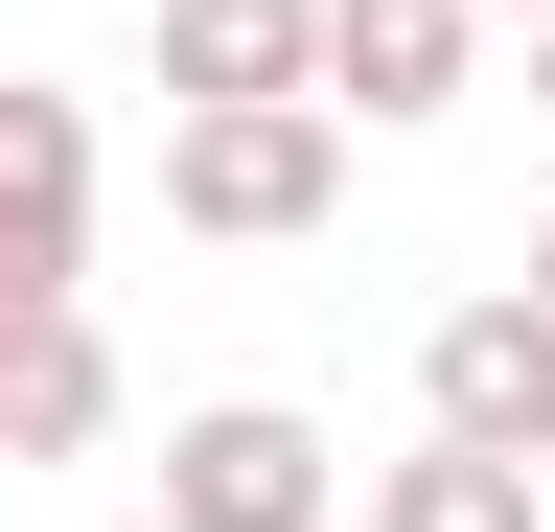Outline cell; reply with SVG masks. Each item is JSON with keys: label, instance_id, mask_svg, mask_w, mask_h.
Masks as SVG:
<instances>
[{"label": "cell", "instance_id": "7a4b0ae2", "mask_svg": "<svg viewBox=\"0 0 555 532\" xmlns=\"http://www.w3.org/2000/svg\"><path fill=\"white\" fill-rule=\"evenodd\" d=\"M163 532H347V440L301 393H208L163 417Z\"/></svg>", "mask_w": 555, "mask_h": 532}, {"label": "cell", "instance_id": "ba28073f", "mask_svg": "<svg viewBox=\"0 0 555 532\" xmlns=\"http://www.w3.org/2000/svg\"><path fill=\"white\" fill-rule=\"evenodd\" d=\"M347 532H532V463H463V440H416L347 486Z\"/></svg>", "mask_w": 555, "mask_h": 532}, {"label": "cell", "instance_id": "9c48e42d", "mask_svg": "<svg viewBox=\"0 0 555 532\" xmlns=\"http://www.w3.org/2000/svg\"><path fill=\"white\" fill-rule=\"evenodd\" d=\"M532 116H555V0H532Z\"/></svg>", "mask_w": 555, "mask_h": 532}, {"label": "cell", "instance_id": "3957f363", "mask_svg": "<svg viewBox=\"0 0 555 532\" xmlns=\"http://www.w3.org/2000/svg\"><path fill=\"white\" fill-rule=\"evenodd\" d=\"M24 301H93V93L0 70V324Z\"/></svg>", "mask_w": 555, "mask_h": 532}, {"label": "cell", "instance_id": "7c38bea8", "mask_svg": "<svg viewBox=\"0 0 555 532\" xmlns=\"http://www.w3.org/2000/svg\"><path fill=\"white\" fill-rule=\"evenodd\" d=\"M139 532H163V509H139Z\"/></svg>", "mask_w": 555, "mask_h": 532}, {"label": "cell", "instance_id": "277c9868", "mask_svg": "<svg viewBox=\"0 0 555 532\" xmlns=\"http://www.w3.org/2000/svg\"><path fill=\"white\" fill-rule=\"evenodd\" d=\"M416 440H463V463H555V301H440V348H416Z\"/></svg>", "mask_w": 555, "mask_h": 532}, {"label": "cell", "instance_id": "4fadbf2b", "mask_svg": "<svg viewBox=\"0 0 555 532\" xmlns=\"http://www.w3.org/2000/svg\"><path fill=\"white\" fill-rule=\"evenodd\" d=\"M532 532H555V509H532Z\"/></svg>", "mask_w": 555, "mask_h": 532}, {"label": "cell", "instance_id": "5b68a950", "mask_svg": "<svg viewBox=\"0 0 555 532\" xmlns=\"http://www.w3.org/2000/svg\"><path fill=\"white\" fill-rule=\"evenodd\" d=\"M463 70H486V0H324V116L347 140H416V116H463Z\"/></svg>", "mask_w": 555, "mask_h": 532}, {"label": "cell", "instance_id": "8992f818", "mask_svg": "<svg viewBox=\"0 0 555 532\" xmlns=\"http://www.w3.org/2000/svg\"><path fill=\"white\" fill-rule=\"evenodd\" d=\"M116 440V348H93V301H24L0 324V463H93Z\"/></svg>", "mask_w": 555, "mask_h": 532}, {"label": "cell", "instance_id": "6da1fadb", "mask_svg": "<svg viewBox=\"0 0 555 532\" xmlns=\"http://www.w3.org/2000/svg\"><path fill=\"white\" fill-rule=\"evenodd\" d=\"M324 209H347V116L324 93H208V116H163V232L278 255V232H324Z\"/></svg>", "mask_w": 555, "mask_h": 532}, {"label": "cell", "instance_id": "30bf717a", "mask_svg": "<svg viewBox=\"0 0 555 532\" xmlns=\"http://www.w3.org/2000/svg\"><path fill=\"white\" fill-rule=\"evenodd\" d=\"M509 301H555V209H532V278H509Z\"/></svg>", "mask_w": 555, "mask_h": 532}, {"label": "cell", "instance_id": "8fae6325", "mask_svg": "<svg viewBox=\"0 0 555 532\" xmlns=\"http://www.w3.org/2000/svg\"><path fill=\"white\" fill-rule=\"evenodd\" d=\"M486 24H532V0H486Z\"/></svg>", "mask_w": 555, "mask_h": 532}, {"label": "cell", "instance_id": "52a82bcc", "mask_svg": "<svg viewBox=\"0 0 555 532\" xmlns=\"http://www.w3.org/2000/svg\"><path fill=\"white\" fill-rule=\"evenodd\" d=\"M324 70V0H163V93H301Z\"/></svg>", "mask_w": 555, "mask_h": 532}]
</instances>
